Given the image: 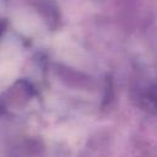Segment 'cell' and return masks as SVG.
<instances>
[{
    "label": "cell",
    "instance_id": "cell-1",
    "mask_svg": "<svg viewBox=\"0 0 157 157\" xmlns=\"http://www.w3.org/2000/svg\"><path fill=\"white\" fill-rule=\"evenodd\" d=\"M33 87L27 81L20 80L11 87H9V90L4 93L1 98L2 107L10 113L21 112L28 107V104L33 99Z\"/></svg>",
    "mask_w": 157,
    "mask_h": 157
},
{
    "label": "cell",
    "instance_id": "cell-2",
    "mask_svg": "<svg viewBox=\"0 0 157 157\" xmlns=\"http://www.w3.org/2000/svg\"><path fill=\"white\" fill-rule=\"evenodd\" d=\"M141 105L150 112H157V87H150L141 96Z\"/></svg>",
    "mask_w": 157,
    "mask_h": 157
}]
</instances>
